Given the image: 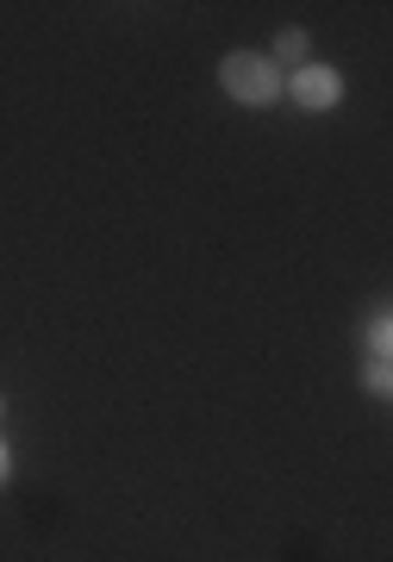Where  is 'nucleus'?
<instances>
[{
  "label": "nucleus",
  "instance_id": "nucleus-1",
  "mask_svg": "<svg viewBox=\"0 0 393 562\" xmlns=\"http://www.w3.org/2000/svg\"><path fill=\"white\" fill-rule=\"evenodd\" d=\"M225 88H232L244 106H269L281 94V76H276V63L269 57H250V50H237V57H225Z\"/></svg>",
  "mask_w": 393,
  "mask_h": 562
},
{
  "label": "nucleus",
  "instance_id": "nucleus-2",
  "mask_svg": "<svg viewBox=\"0 0 393 562\" xmlns=\"http://www.w3.org/2000/svg\"><path fill=\"white\" fill-rule=\"evenodd\" d=\"M288 94H294L306 113H325V106H337V94H344V81H337V69H318V63H300V76L288 81Z\"/></svg>",
  "mask_w": 393,
  "mask_h": 562
},
{
  "label": "nucleus",
  "instance_id": "nucleus-3",
  "mask_svg": "<svg viewBox=\"0 0 393 562\" xmlns=\"http://www.w3.org/2000/svg\"><path fill=\"white\" fill-rule=\"evenodd\" d=\"M276 57L300 63V57H306V32H281V44H276Z\"/></svg>",
  "mask_w": 393,
  "mask_h": 562
},
{
  "label": "nucleus",
  "instance_id": "nucleus-4",
  "mask_svg": "<svg viewBox=\"0 0 393 562\" xmlns=\"http://www.w3.org/2000/svg\"><path fill=\"white\" fill-rule=\"evenodd\" d=\"M369 344H374V362H388V344H393V331H388V319H374V331H369Z\"/></svg>",
  "mask_w": 393,
  "mask_h": 562
},
{
  "label": "nucleus",
  "instance_id": "nucleus-5",
  "mask_svg": "<svg viewBox=\"0 0 393 562\" xmlns=\"http://www.w3.org/2000/svg\"><path fill=\"white\" fill-rule=\"evenodd\" d=\"M7 469H13V462H7V443H0V482H7Z\"/></svg>",
  "mask_w": 393,
  "mask_h": 562
}]
</instances>
